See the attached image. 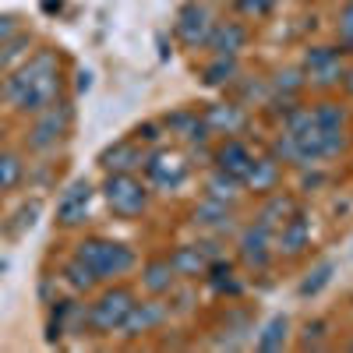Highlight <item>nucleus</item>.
I'll return each mask as SVG.
<instances>
[{
    "label": "nucleus",
    "mask_w": 353,
    "mask_h": 353,
    "mask_svg": "<svg viewBox=\"0 0 353 353\" xmlns=\"http://www.w3.org/2000/svg\"><path fill=\"white\" fill-rule=\"evenodd\" d=\"M8 96L14 99V106L18 110H25V113H39V110H46L53 99H57V92H61V74H57V57L50 53V50H43V53H36L32 61H28L8 85Z\"/></svg>",
    "instance_id": "1"
},
{
    "label": "nucleus",
    "mask_w": 353,
    "mask_h": 353,
    "mask_svg": "<svg viewBox=\"0 0 353 353\" xmlns=\"http://www.w3.org/2000/svg\"><path fill=\"white\" fill-rule=\"evenodd\" d=\"M74 258H81L88 269L96 272V279H117L134 269V251L128 244H117V241H103V237H88L78 244Z\"/></svg>",
    "instance_id": "2"
},
{
    "label": "nucleus",
    "mask_w": 353,
    "mask_h": 353,
    "mask_svg": "<svg viewBox=\"0 0 353 353\" xmlns=\"http://www.w3.org/2000/svg\"><path fill=\"white\" fill-rule=\"evenodd\" d=\"M103 198H106L110 209L124 219L141 216L145 205H149V191H145V184L131 173H110L106 184H103Z\"/></svg>",
    "instance_id": "3"
},
{
    "label": "nucleus",
    "mask_w": 353,
    "mask_h": 353,
    "mask_svg": "<svg viewBox=\"0 0 353 353\" xmlns=\"http://www.w3.org/2000/svg\"><path fill=\"white\" fill-rule=\"evenodd\" d=\"M131 307H134V293L124 290V286H113V290L103 293L92 307H88L85 321H88L96 332H121L124 321H128V314H131Z\"/></svg>",
    "instance_id": "4"
},
{
    "label": "nucleus",
    "mask_w": 353,
    "mask_h": 353,
    "mask_svg": "<svg viewBox=\"0 0 353 353\" xmlns=\"http://www.w3.org/2000/svg\"><path fill=\"white\" fill-rule=\"evenodd\" d=\"M176 36H181V43L191 46V50L209 43V36H212V14H209V8L198 4V0L184 4L181 14H176Z\"/></svg>",
    "instance_id": "5"
},
{
    "label": "nucleus",
    "mask_w": 353,
    "mask_h": 353,
    "mask_svg": "<svg viewBox=\"0 0 353 353\" xmlns=\"http://www.w3.org/2000/svg\"><path fill=\"white\" fill-rule=\"evenodd\" d=\"M145 173H149V181L163 191H176L184 184V176H188V163L176 156V152H152V156H145Z\"/></svg>",
    "instance_id": "6"
},
{
    "label": "nucleus",
    "mask_w": 353,
    "mask_h": 353,
    "mask_svg": "<svg viewBox=\"0 0 353 353\" xmlns=\"http://www.w3.org/2000/svg\"><path fill=\"white\" fill-rule=\"evenodd\" d=\"M71 128V106H46L39 110V121L32 128V149H50L57 145V138H64Z\"/></svg>",
    "instance_id": "7"
},
{
    "label": "nucleus",
    "mask_w": 353,
    "mask_h": 353,
    "mask_svg": "<svg viewBox=\"0 0 353 353\" xmlns=\"http://www.w3.org/2000/svg\"><path fill=\"white\" fill-rule=\"evenodd\" d=\"M304 68H307L311 81L321 85V88H329V85L343 81V74H346L343 57H339L336 50H329V46H314V50L304 57Z\"/></svg>",
    "instance_id": "8"
},
{
    "label": "nucleus",
    "mask_w": 353,
    "mask_h": 353,
    "mask_svg": "<svg viewBox=\"0 0 353 353\" xmlns=\"http://www.w3.org/2000/svg\"><path fill=\"white\" fill-rule=\"evenodd\" d=\"M88 209H92V184H88V181H74L61 194V201H57V219H61L64 226H78V223H85Z\"/></svg>",
    "instance_id": "9"
},
{
    "label": "nucleus",
    "mask_w": 353,
    "mask_h": 353,
    "mask_svg": "<svg viewBox=\"0 0 353 353\" xmlns=\"http://www.w3.org/2000/svg\"><path fill=\"white\" fill-rule=\"evenodd\" d=\"M307 244H311V223H307V216L297 209V212H293V216L276 230V251H283L286 258H297Z\"/></svg>",
    "instance_id": "10"
},
{
    "label": "nucleus",
    "mask_w": 353,
    "mask_h": 353,
    "mask_svg": "<svg viewBox=\"0 0 353 353\" xmlns=\"http://www.w3.org/2000/svg\"><path fill=\"white\" fill-rule=\"evenodd\" d=\"M269 248H272V230H265L261 223H254L241 233V258L251 269H265L269 265V258H272Z\"/></svg>",
    "instance_id": "11"
},
{
    "label": "nucleus",
    "mask_w": 353,
    "mask_h": 353,
    "mask_svg": "<svg viewBox=\"0 0 353 353\" xmlns=\"http://www.w3.org/2000/svg\"><path fill=\"white\" fill-rule=\"evenodd\" d=\"M170 318V311H166V304L163 301H141V304H134L131 307V314H128V321H124V336H141V332H152V329H159L163 321Z\"/></svg>",
    "instance_id": "12"
},
{
    "label": "nucleus",
    "mask_w": 353,
    "mask_h": 353,
    "mask_svg": "<svg viewBox=\"0 0 353 353\" xmlns=\"http://www.w3.org/2000/svg\"><path fill=\"white\" fill-rule=\"evenodd\" d=\"M201 121H205V128L216 131V134H237V131H244L248 117H244L241 106H233V103H216V106H209L201 113Z\"/></svg>",
    "instance_id": "13"
},
{
    "label": "nucleus",
    "mask_w": 353,
    "mask_h": 353,
    "mask_svg": "<svg viewBox=\"0 0 353 353\" xmlns=\"http://www.w3.org/2000/svg\"><path fill=\"white\" fill-rule=\"evenodd\" d=\"M209 46L216 50V57H237V53L248 46V28H244L241 21H223V25H212Z\"/></svg>",
    "instance_id": "14"
},
{
    "label": "nucleus",
    "mask_w": 353,
    "mask_h": 353,
    "mask_svg": "<svg viewBox=\"0 0 353 353\" xmlns=\"http://www.w3.org/2000/svg\"><path fill=\"white\" fill-rule=\"evenodd\" d=\"M276 184H279V163L272 156L251 159V166L244 173V188H251L258 194H269V191H276Z\"/></svg>",
    "instance_id": "15"
},
{
    "label": "nucleus",
    "mask_w": 353,
    "mask_h": 353,
    "mask_svg": "<svg viewBox=\"0 0 353 353\" xmlns=\"http://www.w3.org/2000/svg\"><path fill=\"white\" fill-rule=\"evenodd\" d=\"M194 226H205L212 233H226L233 226V212L226 201H216V198H205L198 209H194Z\"/></svg>",
    "instance_id": "16"
},
{
    "label": "nucleus",
    "mask_w": 353,
    "mask_h": 353,
    "mask_svg": "<svg viewBox=\"0 0 353 353\" xmlns=\"http://www.w3.org/2000/svg\"><path fill=\"white\" fill-rule=\"evenodd\" d=\"M103 166H106V173H131L134 166H141L145 163V152L138 149V145H131V141H117L113 149H106L103 152V159H99Z\"/></svg>",
    "instance_id": "17"
},
{
    "label": "nucleus",
    "mask_w": 353,
    "mask_h": 353,
    "mask_svg": "<svg viewBox=\"0 0 353 353\" xmlns=\"http://www.w3.org/2000/svg\"><path fill=\"white\" fill-rule=\"evenodd\" d=\"M251 149L244 141H226L223 149L216 152V163H219V170L223 173H230V176H237V181H244V173H248V166H251Z\"/></svg>",
    "instance_id": "18"
},
{
    "label": "nucleus",
    "mask_w": 353,
    "mask_h": 353,
    "mask_svg": "<svg viewBox=\"0 0 353 353\" xmlns=\"http://www.w3.org/2000/svg\"><path fill=\"white\" fill-rule=\"evenodd\" d=\"M141 283H145V290H149L152 297H163V293H170V290L176 286V272H173L170 258H156V261L145 265Z\"/></svg>",
    "instance_id": "19"
},
{
    "label": "nucleus",
    "mask_w": 353,
    "mask_h": 353,
    "mask_svg": "<svg viewBox=\"0 0 353 353\" xmlns=\"http://www.w3.org/2000/svg\"><path fill=\"white\" fill-rule=\"evenodd\" d=\"M170 265H173V272L184 276V279H198V276L209 272V258L198 251V244L194 248H176L170 254Z\"/></svg>",
    "instance_id": "20"
},
{
    "label": "nucleus",
    "mask_w": 353,
    "mask_h": 353,
    "mask_svg": "<svg viewBox=\"0 0 353 353\" xmlns=\"http://www.w3.org/2000/svg\"><path fill=\"white\" fill-rule=\"evenodd\" d=\"M293 212H297V201L293 198H286V194H272L269 201L261 205V212H258V223L265 226V230H279Z\"/></svg>",
    "instance_id": "21"
},
{
    "label": "nucleus",
    "mask_w": 353,
    "mask_h": 353,
    "mask_svg": "<svg viewBox=\"0 0 353 353\" xmlns=\"http://www.w3.org/2000/svg\"><path fill=\"white\" fill-rule=\"evenodd\" d=\"M241 188H244V181H237V176H230V173H223V170H216L209 181H205V191H209V198H216V201H237V194H241Z\"/></svg>",
    "instance_id": "22"
},
{
    "label": "nucleus",
    "mask_w": 353,
    "mask_h": 353,
    "mask_svg": "<svg viewBox=\"0 0 353 353\" xmlns=\"http://www.w3.org/2000/svg\"><path fill=\"white\" fill-rule=\"evenodd\" d=\"M170 131H176L184 141H201L209 128H205V121L198 113H173L170 117Z\"/></svg>",
    "instance_id": "23"
},
{
    "label": "nucleus",
    "mask_w": 353,
    "mask_h": 353,
    "mask_svg": "<svg viewBox=\"0 0 353 353\" xmlns=\"http://www.w3.org/2000/svg\"><path fill=\"white\" fill-rule=\"evenodd\" d=\"M286 329H290V321L283 318V314H276L269 325L261 329V336H258V350H265V353H272V350H283L286 346Z\"/></svg>",
    "instance_id": "24"
},
{
    "label": "nucleus",
    "mask_w": 353,
    "mask_h": 353,
    "mask_svg": "<svg viewBox=\"0 0 353 353\" xmlns=\"http://www.w3.org/2000/svg\"><path fill=\"white\" fill-rule=\"evenodd\" d=\"M237 57H216V61L205 68V85H212V88H219V85H230L233 78H237Z\"/></svg>",
    "instance_id": "25"
},
{
    "label": "nucleus",
    "mask_w": 353,
    "mask_h": 353,
    "mask_svg": "<svg viewBox=\"0 0 353 353\" xmlns=\"http://www.w3.org/2000/svg\"><path fill=\"white\" fill-rule=\"evenodd\" d=\"M64 283H68L71 290H92L99 279H96V272L88 269V265H85L81 258H74V261H68V265H64Z\"/></svg>",
    "instance_id": "26"
},
{
    "label": "nucleus",
    "mask_w": 353,
    "mask_h": 353,
    "mask_svg": "<svg viewBox=\"0 0 353 353\" xmlns=\"http://www.w3.org/2000/svg\"><path fill=\"white\" fill-rule=\"evenodd\" d=\"M311 117H314V124L321 131H343V121H346V113H343L339 103H318V110Z\"/></svg>",
    "instance_id": "27"
},
{
    "label": "nucleus",
    "mask_w": 353,
    "mask_h": 353,
    "mask_svg": "<svg viewBox=\"0 0 353 353\" xmlns=\"http://www.w3.org/2000/svg\"><path fill=\"white\" fill-rule=\"evenodd\" d=\"M332 272H336V265H332V261H321L318 269H314V272H311V276L301 283V297H314V293H321V290L329 286Z\"/></svg>",
    "instance_id": "28"
},
{
    "label": "nucleus",
    "mask_w": 353,
    "mask_h": 353,
    "mask_svg": "<svg viewBox=\"0 0 353 353\" xmlns=\"http://www.w3.org/2000/svg\"><path fill=\"white\" fill-rule=\"evenodd\" d=\"M21 173H25V166L14 152H0V191H11L21 181Z\"/></svg>",
    "instance_id": "29"
},
{
    "label": "nucleus",
    "mask_w": 353,
    "mask_h": 353,
    "mask_svg": "<svg viewBox=\"0 0 353 353\" xmlns=\"http://www.w3.org/2000/svg\"><path fill=\"white\" fill-rule=\"evenodd\" d=\"M21 46H28V36H18L14 43H4V53H0V68H11L14 61H18V57H25V50Z\"/></svg>",
    "instance_id": "30"
},
{
    "label": "nucleus",
    "mask_w": 353,
    "mask_h": 353,
    "mask_svg": "<svg viewBox=\"0 0 353 353\" xmlns=\"http://www.w3.org/2000/svg\"><path fill=\"white\" fill-rule=\"evenodd\" d=\"M237 8L251 18H261V14H269L276 8V0H237Z\"/></svg>",
    "instance_id": "31"
},
{
    "label": "nucleus",
    "mask_w": 353,
    "mask_h": 353,
    "mask_svg": "<svg viewBox=\"0 0 353 353\" xmlns=\"http://www.w3.org/2000/svg\"><path fill=\"white\" fill-rule=\"evenodd\" d=\"M339 36L346 39V43H353V0L343 8V14H339Z\"/></svg>",
    "instance_id": "32"
},
{
    "label": "nucleus",
    "mask_w": 353,
    "mask_h": 353,
    "mask_svg": "<svg viewBox=\"0 0 353 353\" xmlns=\"http://www.w3.org/2000/svg\"><path fill=\"white\" fill-rule=\"evenodd\" d=\"M276 88H290V92H297V88H301V74H297V71L276 74Z\"/></svg>",
    "instance_id": "33"
},
{
    "label": "nucleus",
    "mask_w": 353,
    "mask_h": 353,
    "mask_svg": "<svg viewBox=\"0 0 353 353\" xmlns=\"http://www.w3.org/2000/svg\"><path fill=\"white\" fill-rule=\"evenodd\" d=\"M304 332H307V336H304V346H311V343L318 346V339L325 336V321H314V325H307Z\"/></svg>",
    "instance_id": "34"
},
{
    "label": "nucleus",
    "mask_w": 353,
    "mask_h": 353,
    "mask_svg": "<svg viewBox=\"0 0 353 353\" xmlns=\"http://www.w3.org/2000/svg\"><path fill=\"white\" fill-rule=\"evenodd\" d=\"M14 32H18V21H14V18H0V43L11 39Z\"/></svg>",
    "instance_id": "35"
},
{
    "label": "nucleus",
    "mask_w": 353,
    "mask_h": 353,
    "mask_svg": "<svg viewBox=\"0 0 353 353\" xmlns=\"http://www.w3.org/2000/svg\"><path fill=\"white\" fill-rule=\"evenodd\" d=\"M88 85H92V74H88V71H78V92H88Z\"/></svg>",
    "instance_id": "36"
},
{
    "label": "nucleus",
    "mask_w": 353,
    "mask_h": 353,
    "mask_svg": "<svg viewBox=\"0 0 353 353\" xmlns=\"http://www.w3.org/2000/svg\"><path fill=\"white\" fill-rule=\"evenodd\" d=\"M138 134H141L145 141H152V138H159V134H156V124H145V128H138Z\"/></svg>",
    "instance_id": "37"
},
{
    "label": "nucleus",
    "mask_w": 353,
    "mask_h": 353,
    "mask_svg": "<svg viewBox=\"0 0 353 353\" xmlns=\"http://www.w3.org/2000/svg\"><path fill=\"white\" fill-rule=\"evenodd\" d=\"M343 81H346V88H350V96H353V71H346V74H343Z\"/></svg>",
    "instance_id": "38"
},
{
    "label": "nucleus",
    "mask_w": 353,
    "mask_h": 353,
    "mask_svg": "<svg viewBox=\"0 0 353 353\" xmlns=\"http://www.w3.org/2000/svg\"><path fill=\"white\" fill-rule=\"evenodd\" d=\"M43 8H46V11H53V8H61V0H43Z\"/></svg>",
    "instance_id": "39"
},
{
    "label": "nucleus",
    "mask_w": 353,
    "mask_h": 353,
    "mask_svg": "<svg viewBox=\"0 0 353 353\" xmlns=\"http://www.w3.org/2000/svg\"><path fill=\"white\" fill-rule=\"evenodd\" d=\"M350 350H353V343H350Z\"/></svg>",
    "instance_id": "40"
},
{
    "label": "nucleus",
    "mask_w": 353,
    "mask_h": 353,
    "mask_svg": "<svg viewBox=\"0 0 353 353\" xmlns=\"http://www.w3.org/2000/svg\"><path fill=\"white\" fill-rule=\"evenodd\" d=\"M350 46H353V43H350Z\"/></svg>",
    "instance_id": "41"
}]
</instances>
